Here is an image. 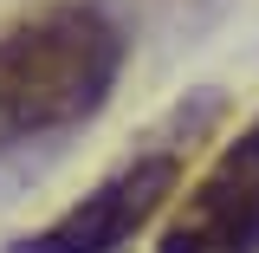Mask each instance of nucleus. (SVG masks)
<instances>
[{"mask_svg":"<svg viewBox=\"0 0 259 253\" xmlns=\"http://www.w3.org/2000/svg\"><path fill=\"white\" fill-rule=\"evenodd\" d=\"M156 253H259V124L214 156Z\"/></svg>","mask_w":259,"mask_h":253,"instance_id":"nucleus-3","label":"nucleus"},{"mask_svg":"<svg viewBox=\"0 0 259 253\" xmlns=\"http://www.w3.org/2000/svg\"><path fill=\"white\" fill-rule=\"evenodd\" d=\"M123 71V32L91 0H52L0 26V150L84 124Z\"/></svg>","mask_w":259,"mask_h":253,"instance_id":"nucleus-1","label":"nucleus"},{"mask_svg":"<svg viewBox=\"0 0 259 253\" xmlns=\"http://www.w3.org/2000/svg\"><path fill=\"white\" fill-rule=\"evenodd\" d=\"M175 182H182L175 150H149V156L123 162L110 182H97V189L84 195L78 208H65L52 227L13 240L7 253H123L130 240L143 234V221L175 195Z\"/></svg>","mask_w":259,"mask_h":253,"instance_id":"nucleus-2","label":"nucleus"}]
</instances>
